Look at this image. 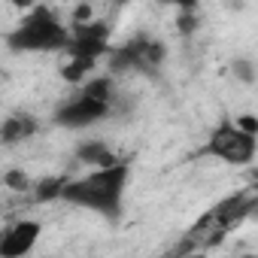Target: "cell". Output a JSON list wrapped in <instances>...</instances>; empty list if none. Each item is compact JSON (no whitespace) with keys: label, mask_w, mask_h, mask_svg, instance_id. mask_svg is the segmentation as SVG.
<instances>
[{"label":"cell","mask_w":258,"mask_h":258,"mask_svg":"<svg viewBox=\"0 0 258 258\" xmlns=\"http://www.w3.org/2000/svg\"><path fill=\"white\" fill-rule=\"evenodd\" d=\"M127 179H131L127 161H118V164L103 167V170H88L79 179H67L61 201L82 207V210H91V213H100L103 219L115 222L121 216V207H124Z\"/></svg>","instance_id":"cell-1"},{"label":"cell","mask_w":258,"mask_h":258,"mask_svg":"<svg viewBox=\"0 0 258 258\" xmlns=\"http://www.w3.org/2000/svg\"><path fill=\"white\" fill-rule=\"evenodd\" d=\"M70 37L73 28H67L55 10L49 7H34L10 34H7V46L13 52H67L70 49Z\"/></svg>","instance_id":"cell-2"},{"label":"cell","mask_w":258,"mask_h":258,"mask_svg":"<svg viewBox=\"0 0 258 258\" xmlns=\"http://www.w3.org/2000/svg\"><path fill=\"white\" fill-rule=\"evenodd\" d=\"M112 79L109 76H97L91 82H85V88L64 100L58 109H55V124L61 127H88V124H97L103 121L109 112H112Z\"/></svg>","instance_id":"cell-3"},{"label":"cell","mask_w":258,"mask_h":258,"mask_svg":"<svg viewBox=\"0 0 258 258\" xmlns=\"http://www.w3.org/2000/svg\"><path fill=\"white\" fill-rule=\"evenodd\" d=\"M201 152L213 155V158H222V161H228L234 167H246L258 155V137L243 131L237 121H225L213 131V137L207 140V146Z\"/></svg>","instance_id":"cell-4"},{"label":"cell","mask_w":258,"mask_h":258,"mask_svg":"<svg viewBox=\"0 0 258 258\" xmlns=\"http://www.w3.org/2000/svg\"><path fill=\"white\" fill-rule=\"evenodd\" d=\"M106 40H109V28L103 22H76L73 25V37H70V58L79 64L94 67L100 55H106Z\"/></svg>","instance_id":"cell-5"},{"label":"cell","mask_w":258,"mask_h":258,"mask_svg":"<svg viewBox=\"0 0 258 258\" xmlns=\"http://www.w3.org/2000/svg\"><path fill=\"white\" fill-rule=\"evenodd\" d=\"M164 58V46L152 37H137L112 52V70H140L152 73Z\"/></svg>","instance_id":"cell-6"},{"label":"cell","mask_w":258,"mask_h":258,"mask_svg":"<svg viewBox=\"0 0 258 258\" xmlns=\"http://www.w3.org/2000/svg\"><path fill=\"white\" fill-rule=\"evenodd\" d=\"M43 225L34 219H19L0 234V258H25L40 243Z\"/></svg>","instance_id":"cell-7"},{"label":"cell","mask_w":258,"mask_h":258,"mask_svg":"<svg viewBox=\"0 0 258 258\" xmlns=\"http://www.w3.org/2000/svg\"><path fill=\"white\" fill-rule=\"evenodd\" d=\"M76 161L85 164V167H91V170H103V167L118 164V158L112 155V149L103 140H82L76 146Z\"/></svg>","instance_id":"cell-8"},{"label":"cell","mask_w":258,"mask_h":258,"mask_svg":"<svg viewBox=\"0 0 258 258\" xmlns=\"http://www.w3.org/2000/svg\"><path fill=\"white\" fill-rule=\"evenodd\" d=\"M37 127H40V121L34 118V115H10L7 121H4V131H0V137H4V143L7 146H13V143H22V140H28L31 134H37Z\"/></svg>","instance_id":"cell-9"},{"label":"cell","mask_w":258,"mask_h":258,"mask_svg":"<svg viewBox=\"0 0 258 258\" xmlns=\"http://www.w3.org/2000/svg\"><path fill=\"white\" fill-rule=\"evenodd\" d=\"M64 185H67V179H43L37 185V201H55V198H61Z\"/></svg>","instance_id":"cell-10"},{"label":"cell","mask_w":258,"mask_h":258,"mask_svg":"<svg viewBox=\"0 0 258 258\" xmlns=\"http://www.w3.org/2000/svg\"><path fill=\"white\" fill-rule=\"evenodd\" d=\"M237 124L243 127V131H249V134H255V137H258V118H255V115H240V118H237Z\"/></svg>","instance_id":"cell-11"},{"label":"cell","mask_w":258,"mask_h":258,"mask_svg":"<svg viewBox=\"0 0 258 258\" xmlns=\"http://www.w3.org/2000/svg\"><path fill=\"white\" fill-rule=\"evenodd\" d=\"M234 70H237V76H240V79H246V82H252V79H255V73H252V64H249V61H237V64H234Z\"/></svg>","instance_id":"cell-12"},{"label":"cell","mask_w":258,"mask_h":258,"mask_svg":"<svg viewBox=\"0 0 258 258\" xmlns=\"http://www.w3.org/2000/svg\"><path fill=\"white\" fill-rule=\"evenodd\" d=\"M173 258H210L207 252H176Z\"/></svg>","instance_id":"cell-13"}]
</instances>
